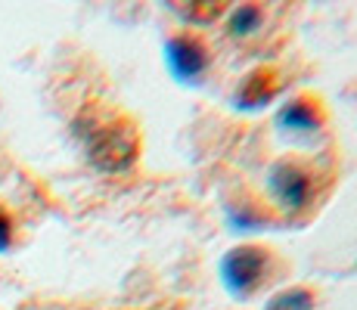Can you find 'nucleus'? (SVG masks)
<instances>
[{
	"mask_svg": "<svg viewBox=\"0 0 357 310\" xmlns=\"http://www.w3.org/2000/svg\"><path fill=\"white\" fill-rule=\"evenodd\" d=\"M134 134L128 130H119L115 124H106V127L93 130L87 137V155H91L93 164L106 171H115V168H125V164L134 162Z\"/></svg>",
	"mask_w": 357,
	"mask_h": 310,
	"instance_id": "1",
	"label": "nucleus"
},
{
	"mask_svg": "<svg viewBox=\"0 0 357 310\" xmlns=\"http://www.w3.org/2000/svg\"><path fill=\"white\" fill-rule=\"evenodd\" d=\"M264 251H258V248L245 245V248H236V251L227 254V261H224V279H227V286L233 288L236 295H249L252 288L261 282V273H264Z\"/></svg>",
	"mask_w": 357,
	"mask_h": 310,
	"instance_id": "2",
	"label": "nucleus"
},
{
	"mask_svg": "<svg viewBox=\"0 0 357 310\" xmlns=\"http://www.w3.org/2000/svg\"><path fill=\"white\" fill-rule=\"evenodd\" d=\"M271 189H273V196L280 199V205H286V208H301V205L307 202V196H311V177H307L305 171H298L295 164L283 162L271 171Z\"/></svg>",
	"mask_w": 357,
	"mask_h": 310,
	"instance_id": "3",
	"label": "nucleus"
},
{
	"mask_svg": "<svg viewBox=\"0 0 357 310\" xmlns=\"http://www.w3.org/2000/svg\"><path fill=\"white\" fill-rule=\"evenodd\" d=\"M168 65L174 72V78L193 84V81H199V75L205 72V50L193 38L168 40Z\"/></svg>",
	"mask_w": 357,
	"mask_h": 310,
	"instance_id": "4",
	"label": "nucleus"
},
{
	"mask_svg": "<svg viewBox=\"0 0 357 310\" xmlns=\"http://www.w3.org/2000/svg\"><path fill=\"white\" fill-rule=\"evenodd\" d=\"M277 124L283 130H289V134H314V130L320 127L317 106H311V102H305V100H295L280 112Z\"/></svg>",
	"mask_w": 357,
	"mask_h": 310,
	"instance_id": "5",
	"label": "nucleus"
},
{
	"mask_svg": "<svg viewBox=\"0 0 357 310\" xmlns=\"http://www.w3.org/2000/svg\"><path fill=\"white\" fill-rule=\"evenodd\" d=\"M261 19H264V16H261V6H239V10L233 13V19H230V34L245 38V34L258 31Z\"/></svg>",
	"mask_w": 357,
	"mask_h": 310,
	"instance_id": "6",
	"label": "nucleus"
},
{
	"mask_svg": "<svg viewBox=\"0 0 357 310\" xmlns=\"http://www.w3.org/2000/svg\"><path fill=\"white\" fill-rule=\"evenodd\" d=\"M267 310H314V301H311V295H307V292L292 288V292L277 295V298L267 304Z\"/></svg>",
	"mask_w": 357,
	"mask_h": 310,
	"instance_id": "7",
	"label": "nucleus"
},
{
	"mask_svg": "<svg viewBox=\"0 0 357 310\" xmlns=\"http://www.w3.org/2000/svg\"><path fill=\"white\" fill-rule=\"evenodd\" d=\"M10 239H13V226H10V217L0 215V254L10 248Z\"/></svg>",
	"mask_w": 357,
	"mask_h": 310,
	"instance_id": "8",
	"label": "nucleus"
}]
</instances>
